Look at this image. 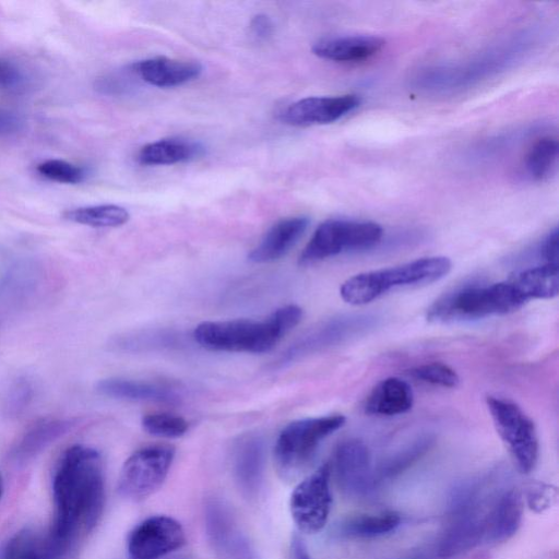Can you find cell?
Returning <instances> with one entry per match:
<instances>
[{"label": "cell", "instance_id": "cell-25", "mask_svg": "<svg viewBox=\"0 0 559 559\" xmlns=\"http://www.w3.org/2000/svg\"><path fill=\"white\" fill-rule=\"evenodd\" d=\"M70 428L71 423L69 420L46 418L37 421L16 445L14 451L16 460L24 461L33 457Z\"/></svg>", "mask_w": 559, "mask_h": 559}, {"label": "cell", "instance_id": "cell-32", "mask_svg": "<svg viewBox=\"0 0 559 559\" xmlns=\"http://www.w3.org/2000/svg\"><path fill=\"white\" fill-rule=\"evenodd\" d=\"M414 379L443 388H455L460 378L454 369L443 362H428L408 370Z\"/></svg>", "mask_w": 559, "mask_h": 559}, {"label": "cell", "instance_id": "cell-2", "mask_svg": "<svg viewBox=\"0 0 559 559\" xmlns=\"http://www.w3.org/2000/svg\"><path fill=\"white\" fill-rule=\"evenodd\" d=\"M302 318V309L287 305L274 310L264 320L235 319L204 321L193 332L194 341L215 352H270Z\"/></svg>", "mask_w": 559, "mask_h": 559}, {"label": "cell", "instance_id": "cell-10", "mask_svg": "<svg viewBox=\"0 0 559 559\" xmlns=\"http://www.w3.org/2000/svg\"><path fill=\"white\" fill-rule=\"evenodd\" d=\"M186 542L182 526L166 515L142 521L128 538L129 559H159L180 548Z\"/></svg>", "mask_w": 559, "mask_h": 559}, {"label": "cell", "instance_id": "cell-40", "mask_svg": "<svg viewBox=\"0 0 559 559\" xmlns=\"http://www.w3.org/2000/svg\"><path fill=\"white\" fill-rule=\"evenodd\" d=\"M290 559H311L299 536L295 535L290 544Z\"/></svg>", "mask_w": 559, "mask_h": 559}, {"label": "cell", "instance_id": "cell-38", "mask_svg": "<svg viewBox=\"0 0 559 559\" xmlns=\"http://www.w3.org/2000/svg\"><path fill=\"white\" fill-rule=\"evenodd\" d=\"M546 263L558 264V229L554 228L544 239L540 248Z\"/></svg>", "mask_w": 559, "mask_h": 559}, {"label": "cell", "instance_id": "cell-3", "mask_svg": "<svg viewBox=\"0 0 559 559\" xmlns=\"http://www.w3.org/2000/svg\"><path fill=\"white\" fill-rule=\"evenodd\" d=\"M451 267L452 263L447 257H426L401 265L356 274L342 284L340 295L349 305H366L393 289L439 281Z\"/></svg>", "mask_w": 559, "mask_h": 559}, {"label": "cell", "instance_id": "cell-13", "mask_svg": "<svg viewBox=\"0 0 559 559\" xmlns=\"http://www.w3.org/2000/svg\"><path fill=\"white\" fill-rule=\"evenodd\" d=\"M358 95L313 96L299 99L285 108L280 118L283 122L304 127L334 122L359 107Z\"/></svg>", "mask_w": 559, "mask_h": 559}, {"label": "cell", "instance_id": "cell-33", "mask_svg": "<svg viewBox=\"0 0 559 559\" xmlns=\"http://www.w3.org/2000/svg\"><path fill=\"white\" fill-rule=\"evenodd\" d=\"M37 171L45 178L61 182L75 185L82 182L86 177L84 168L62 159H47L37 165Z\"/></svg>", "mask_w": 559, "mask_h": 559}, {"label": "cell", "instance_id": "cell-26", "mask_svg": "<svg viewBox=\"0 0 559 559\" xmlns=\"http://www.w3.org/2000/svg\"><path fill=\"white\" fill-rule=\"evenodd\" d=\"M401 523L396 512L360 514L345 520L338 528L341 535L352 538H374L394 531Z\"/></svg>", "mask_w": 559, "mask_h": 559}, {"label": "cell", "instance_id": "cell-29", "mask_svg": "<svg viewBox=\"0 0 559 559\" xmlns=\"http://www.w3.org/2000/svg\"><path fill=\"white\" fill-rule=\"evenodd\" d=\"M49 542L45 544L33 532L16 534L7 545L1 559H50Z\"/></svg>", "mask_w": 559, "mask_h": 559}, {"label": "cell", "instance_id": "cell-6", "mask_svg": "<svg viewBox=\"0 0 559 559\" xmlns=\"http://www.w3.org/2000/svg\"><path fill=\"white\" fill-rule=\"evenodd\" d=\"M382 236V227L374 222L329 219L314 230L299 257V263L311 264L345 252L370 249L380 242Z\"/></svg>", "mask_w": 559, "mask_h": 559}, {"label": "cell", "instance_id": "cell-5", "mask_svg": "<svg viewBox=\"0 0 559 559\" xmlns=\"http://www.w3.org/2000/svg\"><path fill=\"white\" fill-rule=\"evenodd\" d=\"M343 415L305 418L289 423L280 432L274 445L278 474L288 479L296 475L314 454L319 444L344 426Z\"/></svg>", "mask_w": 559, "mask_h": 559}, {"label": "cell", "instance_id": "cell-28", "mask_svg": "<svg viewBox=\"0 0 559 559\" xmlns=\"http://www.w3.org/2000/svg\"><path fill=\"white\" fill-rule=\"evenodd\" d=\"M558 141L554 138H543L528 151L525 158V169L534 180H544L555 170L558 160Z\"/></svg>", "mask_w": 559, "mask_h": 559}, {"label": "cell", "instance_id": "cell-8", "mask_svg": "<svg viewBox=\"0 0 559 559\" xmlns=\"http://www.w3.org/2000/svg\"><path fill=\"white\" fill-rule=\"evenodd\" d=\"M175 456L170 445H150L135 451L123 463L119 493L131 500H142L157 490L165 480Z\"/></svg>", "mask_w": 559, "mask_h": 559}, {"label": "cell", "instance_id": "cell-15", "mask_svg": "<svg viewBox=\"0 0 559 559\" xmlns=\"http://www.w3.org/2000/svg\"><path fill=\"white\" fill-rule=\"evenodd\" d=\"M265 463L264 442L257 435L242 437L234 450L233 467L236 483L248 498H254L262 486Z\"/></svg>", "mask_w": 559, "mask_h": 559}, {"label": "cell", "instance_id": "cell-24", "mask_svg": "<svg viewBox=\"0 0 559 559\" xmlns=\"http://www.w3.org/2000/svg\"><path fill=\"white\" fill-rule=\"evenodd\" d=\"M512 281L527 301L554 298L559 288L558 264L545 263L526 269Z\"/></svg>", "mask_w": 559, "mask_h": 559}, {"label": "cell", "instance_id": "cell-4", "mask_svg": "<svg viewBox=\"0 0 559 559\" xmlns=\"http://www.w3.org/2000/svg\"><path fill=\"white\" fill-rule=\"evenodd\" d=\"M526 302L512 280L490 285H469L436 300L427 311V319L433 322L471 321L507 314Z\"/></svg>", "mask_w": 559, "mask_h": 559}, {"label": "cell", "instance_id": "cell-18", "mask_svg": "<svg viewBox=\"0 0 559 559\" xmlns=\"http://www.w3.org/2000/svg\"><path fill=\"white\" fill-rule=\"evenodd\" d=\"M385 45L383 38L372 35H348L317 41L312 52L335 62H357L377 55Z\"/></svg>", "mask_w": 559, "mask_h": 559}, {"label": "cell", "instance_id": "cell-35", "mask_svg": "<svg viewBox=\"0 0 559 559\" xmlns=\"http://www.w3.org/2000/svg\"><path fill=\"white\" fill-rule=\"evenodd\" d=\"M33 393L32 383L27 379H19L9 389L4 406L10 414H19L27 407Z\"/></svg>", "mask_w": 559, "mask_h": 559}, {"label": "cell", "instance_id": "cell-17", "mask_svg": "<svg viewBox=\"0 0 559 559\" xmlns=\"http://www.w3.org/2000/svg\"><path fill=\"white\" fill-rule=\"evenodd\" d=\"M131 71L150 85L175 87L199 78L202 66L197 61L155 57L133 63Z\"/></svg>", "mask_w": 559, "mask_h": 559}, {"label": "cell", "instance_id": "cell-14", "mask_svg": "<svg viewBox=\"0 0 559 559\" xmlns=\"http://www.w3.org/2000/svg\"><path fill=\"white\" fill-rule=\"evenodd\" d=\"M356 319L342 317L312 328L281 354L275 366H286L348 337L347 335L354 332L355 328H357V321L360 320Z\"/></svg>", "mask_w": 559, "mask_h": 559}, {"label": "cell", "instance_id": "cell-21", "mask_svg": "<svg viewBox=\"0 0 559 559\" xmlns=\"http://www.w3.org/2000/svg\"><path fill=\"white\" fill-rule=\"evenodd\" d=\"M414 403L411 385L389 377L378 382L366 399L364 409L369 415L394 416L408 412Z\"/></svg>", "mask_w": 559, "mask_h": 559}, {"label": "cell", "instance_id": "cell-41", "mask_svg": "<svg viewBox=\"0 0 559 559\" xmlns=\"http://www.w3.org/2000/svg\"><path fill=\"white\" fill-rule=\"evenodd\" d=\"M2 492H3V480H2V476L0 474V499H1Z\"/></svg>", "mask_w": 559, "mask_h": 559}, {"label": "cell", "instance_id": "cell-37", "mask_svg": "<svg viewBox=\"0 0 559 559\" xmlns=\"http://www.w3.org/2000/svg\"><path fill=\"white\" fill-rule=\"evenodd\" d=\"M23 124L24 121L17 114L0 109V136L19 132Z\"/></svg>", "mask_w": 559, "mask_h": 559}, {"label": "cell", "instance_id": "cell-22", "mask_svg": "<svg viewBox=\"0 0 559 559\" xmlns=\"http://www.w3.org/2000/svg\"><path fill=\"white\" fill-rule=\"evenodd\" d=\"M96 390L102 395L127 401L174 402L175 390L164 383L107 378L98 381Z\"/></svg>", "mask_w": 559, "mask_h": 559}, {"label": "cell", "instance_id": "cell-19", "mask_svg": "<svg viewBox=\"0 0 559 559\" xmlns=\"http://www.w3.org/2000/svg\"><path fill=\"white\" fill-rule=\"evenodd\" d=\"M309 224L308 217L295 216L274 224L260 243L249 253L254 263H267L285 255L298 241Z\"/></svg>", "mask_w": 559, "mask_h": 559}, {"label": "cell", "instance_id": "cell-12", "mask_svg": "<svg viewBox=\"0 0 559 559\" xmlns=\"http://www.w3.org/2000/svg\"><path fill=\"white\" fill-rule=\"evenodd\" d=\"M331 469L340 488L349 495H364L377 481L369 450L358 439L346 440L336 448Z\"/></svg>", "mask_w": 559, "mask_h": 559}, {"label": "cell", "instance_id": "cell-9", "mask_svg": "<svg viewBox=\"0 0 559 559\" xmlns=\"http://www.w3.org/2000/svg\"><path fill=\"white\" fill-rule=\"evenodd\" d=\"M330 477L331 465L325 463L299 483L290 496L293 520L304 533H317L328 521L332 504Z\"/></svg>", "mask_w": 559, "mask_h": 559}, {"label": "cell", "instance_id": "cell-36", "mask_svg": "<svg viewBox=\"0 0 559 559\" xmlns=\"http://www.w3.org/2000/svg\"><path fill=\"white\" fill-rule=\"evenodd\" d=\"M22 80L21 71L10 60L0 58V88L16 86Z\"/></svg>", "mask_w": 559, "mask_h": 559}, {"label": "cell", "instance_id": "cell-27", "mask_svg": "<svg viewBox=\"0 0 559 559\" xmlns=\"http://www.w3.org/2000/svg\"><path fill=\"white\" fill-rule=\"evenodd\" d=\"M63 217L70 222L92 227H117L126 224L130 215L120 205L103 204L66 211Z\"/></svg>", "mask_w": 559, "mask_h": 559}, {"label": "cell", "instance_id": "cell-7", "mask_svg": "<svg viewBox=\"0 0 559 559\" xmlns=\"http://www.w3.org/2000/svg\"><path fill=\"white\" fill-rule=\"evenodd\" d=\"M495 428L521 473L532 472L538 460V438L533 420L515 403L498 396L486 399Z\"/></svg>", "mask_w": 559, "mask_h": 559}, {"label": "cell", "instance_id": "cell-16", "mask_svg": "<svg viewBox=\"0 0 559 559\" xmlns=\"http://www.w3.org/2000/svg\"><path fill=\"white\" fill-rule=\"evenodd\" d=\"M485 516L478 513L476 507L453 512V521L438 547L439 556L451 558L471 550L485 540Z\"/></svg>", "mask_w": 559, "mask_h": 559}, {"label": "cell", "instance_id": "cell-39", "mask_svg": "<svg viewBox=\"0 0 559 559\" xmlns=\"http://www.w3.org/2000/svg\"><path fill=\"white\" fill-rule=\"evenodd\" d=\"M252 35L259 39H266L273 33V23L266 14H257L250 22Z\"/></svg>", "mask_w": 559, "mask_h": 559}, {"label": "cell", "instance_id": "cell-11", "mask_svg": "<svg viewBox=\"0 0 559 559\" xmlns=\"http://www.w3.org/2000/svg\"><path fill=\"white\" fill-rule=\"evenodd\" d=\"M205 526L218 559H260L251 542L222 501L214 499L207 502Z\"/></svg>", "mask_w": 559, "mask_h": 559}, {"label": "cell", "instance_id": "cell-30", "mask_svg": "<svg viewBox=\"0 0 559 559\" xmlns=\"http://www.w3.org/2000/svg\"><path fill=\"white\" fill-rule=\"evenodd\" d=\"M431 443L432 439L430 437L417 439L401 452L385 460L374 472L376 479L389 478L400 474L418 460L430 448Z\"/></svg>", "mask_w": 559, "mask_h": 559}, {"label": "cell", "instance_id": "cell-20", "mask_svg": "<svg viewBox=\"0 0 559 559\" xmlns=\"http://www.w3.org/2000/svg\"><path fill=\"white\" fill-rule=\"evenodd\" d=\"M522 495L516 489L503 492L485 516V540L502 543L510 539L522 521Z\"/></svg>", "mask_w": 559, "mask_h": 559}, {"label": "cell", "instance_id": "cell-34", "mask_svg": "<svg viewBox=\"0 0 559 559\" xmlns=\"http://www.w3.org/2000/svg\"><path fill=\"white\" fill-rule=\"evenodd\" d=\"M557 488L548 484L534 483L528 485L526 490L527 506L537 513L550 508L557 501Z\"/></svg>", "mask_w": 559, "mask_h": 559}, {"label": "cell", "instance_id": "cell-31", "mask_svg": "<svg viewBox=\"0 0 559 559\" xmlns=\"http://www.w3.org/2000/svg\"><path fill=\"white\" fill-rule=\"evenodd\" d=\"M142 427L147 433L156 437L178 438L187 432L188 421L169 413H152L143 416Z\"/></svg>", "mask_w": 559, "mask_h": 559}, {"label": "cell", "instance_id": "cell-23", "mask_svg": "<svg viewBox=\"0 0 559 559\" xmlns=\"http://www.w3.org/2000/svg\"><path fill=\"white\" fill-rule=\"evenodd\" d=\"M203 153V147L183 139H163L144 145L136 159L142 165H173L194 159Z\"/></svg>", "mask_w": 559, "mask_h": 559}, {"label": "cell", "instance_id": "cell-1", "mask_svg": "<svg viewBox=\"0 0 559 559\" xmlns=\"http://www.w3.org/2000/svg\"><path fill=\"white\" fill-rule=\"evenodd\" d=\"M55 519L49 545L53 555L68 547L80 531H91L104 507V477L99 453L73 445L60 459L52 480Z\"/></svg>", "mask_w": 559, "mask_h": 559}]
</instances>
